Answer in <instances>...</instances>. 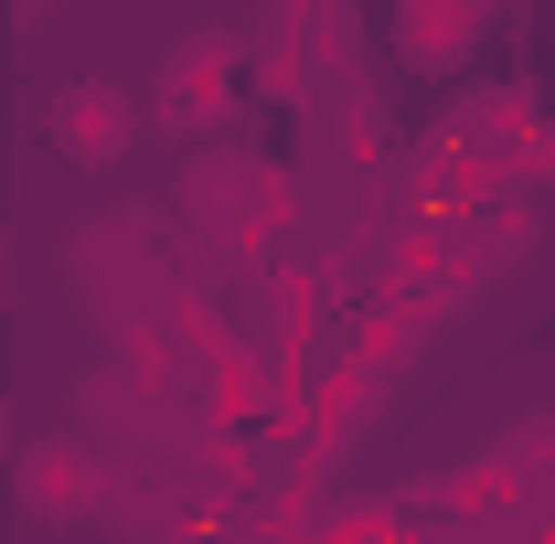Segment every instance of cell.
I'll list each match as a JSON object with an SVG mask.
<instances>
[{
	"label": "cell",
	"instance_id": "cell-5",
	"mask_svg": "<svg viewBox=\"0 0 555 544\" xmlns=\"http://www.w3.org/2000/svg\"><path fill=\"white\" fill-rule=\"evenodd\" d=\"M150 118H160V129H182V139H224V118H235V75H224V33H193V43H171V75H160Z\"/></svg>",
	"mask_w": 555,
	"mask_h": 544
},
{
	"label": "cell",
	"instance_id": "cell-4",
	"mask_svg": "<svg viewBox=\"0 0 555 544\" xmlns=\"http://www.w3.org/2000/svg\"><path fill=\"white\" fill-rule=\"evenodd\" d=\"M11 491H22L33 523H86V513H107V491H118V449H96V438H33V449L11 459Z\"/></svg>",
	"mask_w": 555,
	"mask_h": 544
},
{
	"label": "cell",
	"instance_id": "cell-6",
	"mask_svg": "<svg viewBox=\"0 0 555 544\" xmlns=\"http://www.w3.org/2000/svg\"><path fill=\"white\" fill-rule=\"evenodd\" d=\"M481 33V0H406V54L416 65H460Z\"/></svg>",
	"mask_w": 555,
	"mask_h": 544
},
{
	"label": "cell",
	"instance_id": "cell-2",
	"mask_svg": "<svg viewBox=\"0 0 555 544\" xmlns=\"http://www.w3.org/2000/svg\"><path fill=\"white\" fill-rule=\"evenodd\" d=\"M278 204H288V182H278L268 150H246V139H204L182 160V182H171V224L204 235V246H246Z\"/></svg>",
	"mask_w": 555,
	"mask_h": 544
},
{
	"label": "cell",
	"instance_id": "cell-3",
	"mask_svg": "<svg viewBox=\"0 0 555 544\" xmlns=\"http://www.w3.org/2000/svg\"><path fill=\"white\" fill-rule=\"evenodd\" d=\"M139 129H150V107H139V86H118L107 65L65 75V86L43 96V150H54L65 171H86V182H107L139 150Z\"/></svg>",
	"mask_w": 555,
	"mask_h": 544
},
{
	"label": "cell",
	"instance_id": "cell-1",
	"mask_svg": "<svg viewBox=\"0 0 555 544\" xmlns=\"http://www.w3.org/2000/svg\"><path fill=\"white\" fill-rule=\"evenodd\" d=\"M65 288L107 321V332H150V321L182 310V246H171L160 213L107 204V213H86V224L65 235Z\"/></svg>",
	"mask_w": 555,
	"mask_h": 544
}]
</instances>
